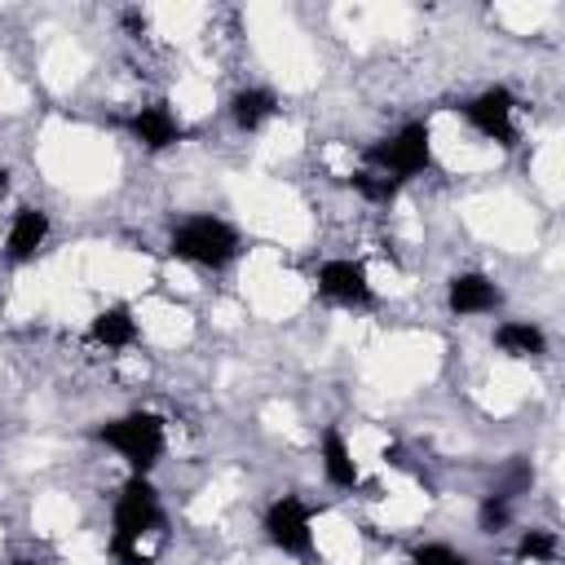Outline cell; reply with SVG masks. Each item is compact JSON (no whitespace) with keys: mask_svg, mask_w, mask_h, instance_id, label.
<instances>
[{"mask_svg":"<svg viewBox=\"0 0 565 565\" xmlns=\"http://www.w3.org/2000/svg\"><path fill=\"white\" fill-rule=\"evenodd\" d=\"M163 521V503L159 490L150 486V477H128L115 494V512H110V552L119 556V565H150L141 556V539Z\"/></svg>","mask_w":565,"mask_h":565,"instance_id":"1","label":"cell"},{"mask_svg":"<svg viewBox=\"0 0 565 565\" xmlns=\"http://www.w3.org/2000/svg\"><path fill=\"white\" fill-rule=\"evenodd\" d=\"M168 252L177 260H185V265H199V269H225V265H234L243 256V234L225 216L194 212V216L172 225Z\"/></svg>","mask_w":565,"mask_h":565,"instance_id":"2","label":"cell"},{"mask_svg":"<svg viewBox=\"0 0 565 565\" xmlns=\"http://www.w3.org/2000/svg\"><path fill=\"white\" fill-rule=\"evenodd\" d=\"M97 437H102L137 477H146V472L159 463L163 446H168V428H163V419H159L154 411L115 415V419H106V424L97 428Z\"/></svg>","mask_w":565,"mask_h":565,"instance_id":"3","label":"cell"},{"mask_svg":"<svg viewBox=\"0 0 565 565\" xmlns=\"http://www.w3.org/2000/svg\"><path fill=\"white\" fill-rule=\"evenodd\" d=\"M362 154H366L371 172H380V177L402 185V181H411V177L433 168V128H428V119H411L393 137L366 146Z\"/></svg>","mask_w":565,"mask_h":565,"instance_id":"4","label":"cell"},{"mask_svg":"<svg viewBox=\"0 0 565 565\" xmlns=\"http://www.w3.org/2000/svg\"><path fill=\"white\" fill-rule=\"evenodd\" d=\"M260 530H265V539H269L278 552H287V556H309V552H313V512H309V503L296 499V494H278V499L265 508Z\"/></svg>","mask_w":565,"mask_h":565,"instance_id":"5","label":"cell"},{"mask_svg":"<svg viewBox=\"0 0 565 565\" xmlns=\"http://www.w3.org/2000/svg\"><path fill=\"white\" fill-rule=\"evenodd\" d=\"M463 119H468L481 137H490V141H499V146H516V97H512L503 84L481 88L472 102H463Z\"/></svg>","mask_w":565,"mask_h":565,"instance_id":"6","label":"cell"},{"mask_svg":"<svg viewBox=\"0 0 565 565\" xmlns=\"http://www.w3.org/2000/svg\"><path fill=\"white\" fill-rule=\"evenodd\" d=\"M318 291L344 309H371L375 305V287H371V274L362 260L353 256H335V260H322L318 265Z\"/></svg>","mask_w":565,"mask_h":565,"instance_id":"7","label":"cell"},{"mask_svg":"<svg viewBox=\"0 0 565 565\" xmlns=\"http://www.w3.org/2000/svg\"><path fill=\"white\" fill-rule=\"evenodd\" d=\"M499 305H503V291H499V282H494L490 274L468 269V274H455V278L446 282V309H450L455 318L494 313Z\"/></svg>","mask_w":565,"mask_h":565,"instance_id":"8","label":"cell"},{"mask_svg":"<svg viewBox=\"0 0 565 565\" xmlns=\"http://www.w3.org/2000/svg\"><path fill=\"white\" fill-rule=\"evenodd\" d=\"M128 132L141 150H154V154L185 141V124L168 110V102H154V106H141L137 115H128Z\"/></svg>","mask_w":565,"mask_h":565,"instance_id":"9","label":"cell"},{"mask_svg":"<svg viewBox=\"0 0 565 565\" xmlns=\"http://www.w3.org/2000/svg\"><path fill=\"white\" fill-rule=\"evenodd\" d=\"M49 230H53V221H49L44 207H18L13 221H9V234H4V256H9L13 265L31 260V256L49 243Z\"/></svg>","mask_w":565,"mask_h":565,"instance_id":"10","label":"cell"},{"mask_svg":"<svg viewBox=\"0 0 565 565\" xmlns=\"http://www.w3.org/2000/svg\"><path fill=\"white\" fill-rule=\"evenodd\" d=\"M274 115H278V93L265 88V84H247V88H238V93L230 97V119H234V128H243V132L265 128Z\"/></svg>","mask_w":565,"mask_h":565,"instance_id":"11","label":"cell"},{"mask_svg":"<svg viewBox=\"0 0 565 565\" xmlns=\"http://www.w3.org/2000/svg\"><path fill=\"white\" fill-rule=\"evenodd\" d=\"M318 459H322V472H327V481H331L335 490H353V486L362 481L358 459H353V450H349V441H344V433H340V428H322Z\"/></svg>","mask_w":565,"mask_h":565,"instance_id":"12","label":"cell"},{"mask_svg":"<svg viewBox=\"0 0 565 565\" xmlns=\"http://www.w3.org/2000/svg\"><path fill=\"white\" fill-rule=\"evenodd\" d=\"M88 335H93V344H102V349H128V344L137 340V318H132L128 305H106V309L93 313Z\"/></svg>","mask_w":565,"mask_h":565,"instance_id":"13","label":"cell"},{"mask_svg":"<svg viewBox=\"0 0 565 565\" xmlns=\"http://www.w3.org/2000/svg\"><path fill=\"white\" fill-rule=\"evenodd\" d=\"M494 349L508 353V358H543V353H547V335H543V327H534V322L508 318V322L494 327Z\"/></svg>","mask_w":565,"mask_h":565,"instance_id":"14","label":"cell"},{"mask_svg":"<svg viewBox=\"0 0 565 565\" xmlns=\"http://www.w3.org/2000/svg\"><path fill=\"white\" fill-rule=\"evenodd\" d=\"M556 552H561V539H556V530H525L521 539H516V561H556Z\"/></svg>","mask_w":565,"mask_h":565,"instance_id":"15","label":"cell"},{"mask_svg":"<svg viewBox=\"0 0 565 565\" xmlns=\"http://www.w3.org/2000/svg\"><path fill=\"white\" fill-rule=\"evenodd\" d=\"M508 521H512V499L499 494V490H490V494L481 499V508H477V525H481L486 534H499V530H508Z\"/></svg>","mask_w":565,"mask_h":565,"instance_id":"16","label":"cell"},{"mask_svg":"<svg viewBox=\"0 0 565 565\" xmlns=\"http://www.w3.org/2000/svg\"><path fill=\"white\" fill-rule=\"evenodd\" d=\"M349 185H353L362 199H371V203H393V199H397V181H388V177H380V172H353Z\"/></svg>","mask_w":565,"mask_h":565,"instance_id":"17","label":"cell"},{"mask_svg":"<svg viewBox=\"0 0 565 565\" xmlns=\"http://www.w3.org/2000/svg\"><path fill=\"white\" fill-rule=\"evenodd\" d=\"M411 565H472L463 552H455L450 543H419L411 552Z\"/></svg>","mask_w":565,"mask_h":565,"instance_id":"18","label":"cell"},{"mask_svg":"<svg viewBox=\"0 0 565 565\" xmlns=\"http://www.w3.org/2000/svg\"><path fill=\"white\" fill-rule=\"evenodd\" d=\"M9 190V168H0V194Z\"/></svg>","mask_w":565,"mask_h":565,"instance_id":"19","label":"cell"}]
</instances>
